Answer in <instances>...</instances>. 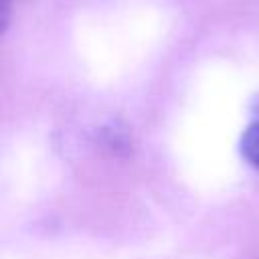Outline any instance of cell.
<instances>
[{
	"label": "cell",
	"instance_id": "cell-1",
	"mask_svg": "<svg viewBox=\"0 0 259 259\" xmlns=\"http://www.w3.org/2000/svg\"><path fill=\"white\" fill-rule=\"evenodd\" d=\"M241 154L243 158L259 170V119L247 125L241 136Z\"/></svg>",
	"mask_w": 259,
	"mask_h": 259
}]
</instances>
